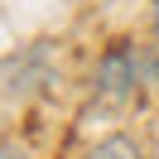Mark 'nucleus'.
I'll return each mask as SVG.
<instances>
[{"mask_svg":"<svg viewBox=\"0 0 159 159\" xmlns=\"http://www.w3.org/2000/svg\"><path fill=\"white\" fill-rule=\"evenodd\" d=\"M154 68H159V48H154V58H149V48H140V43H130V39H116L97 58L92 92H97L101 101H111V106H130V101L145 92V82L154 77Z\"/></svg>","mask_w":159,"mask_h":159,"instance_id":"1","label":"nucleus"},{"mask_svg":"<svg viewBox=\"0 0 159 159\" xmlns=\"http://www.w3.org/2000/svg\"><path fill=\"white\" fill-rule=\"evenodd\" d=\"M82 159H145V149H140V140L135 135H106V140H97V145L87 149Z\"/></svg>","mask_w":159,"mask_h":159,"instance_id":"2","label":"nucleus"},{"mask_svg":"<svg viewBox=\"0 0 159 159\" xmlns=\"http://www.w3.org/2000/svg\"><path fill=\"white\" fill-rule=\"evenodd\" d=\"M0 159H29V149L15 145V140H0Z\"/></svg>","mask_w":159,"mask_h":159,"instance_id":"3","label":"nucleus"},{"mask_svg":"<svg viewBox=\"0 0 159 159\" xmlns=\"http://www.w3.org/2000/svg\"><path fill=\"white\" fill-rule=\"evenodd\" d=\"M149 34H154V48H159V0H149Z\"/></svg>","mask_w":159,"mask_h":159,"instance_id":"4","label":"nucleus"}]
</instances>
